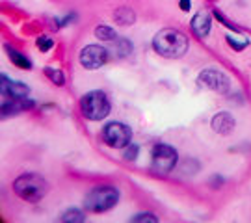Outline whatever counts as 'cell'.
Listing matches in <instances>:
<instances>
[{"label":"cell","mask_w":251,"mask_h":223,"mask_svg":"<svg viewBox=\"0 0 251 223\" xmlns=\"http://www.w3.org/2000/svg\"><path fill=\"white\" fill-rule=\"evenodd\" d=\"M152 49L164 58H182L188 50V37L175 28H164L152 39Z\"/></svg>","instance_id":"obj_1"},{"label":"cell","mask_w":251,"mask_h":223,"mask_svg":"<svg viewBox=\"0 0 251 223\" xmlns=\"http://www.w3.org/2000/svg\"><path fill=\"white\" fill-rule=\"evenodd\" d=\"M13 190H15V194L21 199L36 203V201H41L47 196L49 184H47V180L43 177H39L36 173H28V175H23V177H19L15 180Z\"/></svg>","instance_id":"obj_2"},{"label":"cell","mask_w":251,"mask_h":223,"mask_svg":"<svg viewBox=\"0 0 251 223\" xmlns=\"http://www.w3.org/2000/svg\"><path fill=\"white\" fill-rule=\"evenodd\" d=\"M119 199V192L112 186H97L93 188L84 199V206L90 212H106L112 206H116Z\"/></svg>","instance_id":"obj_3"},{"label":"cell","mask_w":251,"mask_h":223,"mask_svg":"<svg viewBox=\"0 0 251 223\" xmlns=\"http://www.w3.org/2000/svg\"><path fill=\"white\" fill-rule=\"evenodd\" d=\"M80 110L90 121H100L110 114V100L102 91H90L82 97Z\"/></svg>","instance_id":"obj_4"},{"label":"cell","mask_w":251,"mask_h":223,"mask_svg":"<svg viewBox=\"0 0 251 223\" xmlns=\"http://www.w3.org/2000/svg\"><path fill=\"white\" fill-rule=\"evenodd\" d=\"M102 140L114 149H123L132 140V132L123 123H108L102 130Z\"/></svg>","instance_id":"obj_5"},{"label":"cell","mask_w":251,"mask_h":223,"mask_svg":"<svg viewBox=\"0 0 251 223\" xmlns=\"http://www.w3.org/2000/svg\"><path fill=\"white\" fill-rule=\"evenodd\" d=\"M177 164V151L170 145H156L152 149V170L158 173H170Z\"/></svg>","instance_id":"obj_6"},{"label":"cell","mask_w":251,"mask_h":223,"mask_svg":"<svg viewBox=\"0 0 251 223\" xmlns=\"http://www.w3.org/2000/svg\"><path fill=\"white\" fill-rule=\"evenodd\" d=\"M108 60V52L106 49H102L99 45H88L84 47L80 52V63L82 67L90 69V71H95V69H100Z\"/></svg>","instance_id":"obj_7"},{"label":"cell","mask_w":251,"mask_h":223,"mask_svg":"<svg viewBox=\"0 0 251 223\" xmlns=\"http://www.w3.org/2000/svg\"><path fill=\"white\" fill-rule=\"evenodd\" d=\"M199 82H201V86L212 89L216 93H227L229 91V78L224 73L216 71V69H205L199 74Z\"/></svg>","instance_id":"obj_8"},{"label":"cell","mask_w":251,"mask_h":223,"mask_svg":"<svg viewBox=\"0 0 251 223\" xmlns=\"http://www.w3.org/2000/svg\"><path fill=\"white\" fill-rule=\"evenodd\" d=\"M210 26H212V19L206 11H199L194 15L192 19V30L198 37H206L208 32H210Z\"/></svg>","instance_id":"obj_9"},{"label":"cell","mask_w":251,"mask_h":223,"mask_svg":"<svg viewBox=\"0 0 251 223\" xmlns=\"http://www.w3.org/2000/svg\"><path fill=\"white\" fill-rule=\"evenodd\" d=\"M212 128L218 134H229L234 128V119L231 114L227 112H220L218 116H214L212 119Z\"/></svg>","instance_id":"obj_10"},{"label":"cell","mask_w":251,"mask_h":223,"mask_svg":"<svg viewBox=\"0 0 251 223\" xmlns=\"http://www.w3.org/2000/svg\"><path fill=\"white\" fill-rule=\"evenodd\" d=\"M114 19H116L119 25H132L134 23V11L130 8H126V6H123V8H119L114 13Z\"/></svg>","instance_id":"obj_11"},{"label":"cell","mask_w":251,"mask_h":223,"mask_svg":"<svg viewBox=\"0 0 251 223\" xmlns=\"http://www.w3.org/2000/svg\"><path fill=\"white\" fill-rule=\"evenodd\" d=\"M8 54L9 60L15 63V67H19V69H32V62L28 60L26 56H23V54L13 50V49H8Z\"/></svg>","instance_id":"obj_12"},{"label":"cell","mask_w":251,"mask_h":223,"mask_svg":"<svg viewBox=\"0 0 251 223\" xmlns=\"http://www.w3.org/2000/svg\"><path fill=\"white\" fill-rule=\"evenodd\" d=\"M95 36L102 39V41H114V39H117V34L110 26H97L95 28Z\"/></svg>","instance_id":"obj_13"},{"label":"cell","mask_w":251,"mask_h":223,"mask_svg":"<svg viewBox=\"0 0 251 223\" xmlns=\"http://www.w3.org/2000/svg\"><path fill=\"white\" fill-rule=\"evenodd\" d=\"M45 74L47 78L56 84V86H63V82H65V76H63L62 71H58V69H52V67H47L45 69Z\"/></svg>","instance_id":"obj_14"},{"label":"cell","mask_w":251,"mask_h":223,"mask_svg":"<svg viewBox=\"0 0 251 223\" xmlns=\"http://www.w3.org/2000/svg\"><path fill=\"white\" fill-rule=\"evenodd\" d=\"M86 218L82 216L80 210H76V208H71V210H67V212H63L62 216V222H73V223H80L84 222Z\"/></svg>","instance_id":"obj_15"},{"label":"cell","mask_w":251,"mask_h":223,"mask_svg":"<svg viewBox=\"0 0 251 223\" xmlns=\"http://www.w3.org/2000/svg\"><path fill=\"white\" fill-rule=\"evenodd\" d=\"M37 49H41V52H47V50H50L52 49V39L50 37H47V36H41V37H37Z\"/></svg>","instance_id":"obj_16"},{"label":"cell","mask_w":251,"mask_h":223,"mask_svg":"<svg viewBox=\"0 0 251 223\" xmlns=\"http://www.w3.org/2000/svg\"><path fill=\"white\" fill-rule=\"evenodd\" d=\"M132 222L134 223H142V222H149V223H156V218L152 214H138L132 218Z\"/></svg>","instance_id":"obj_17"},{"label":"cell","mask_w":251,"mask_h":223,"mask_svg":"<svg viewBox=\"0 0 251 223\" xmlns=\"http://www.w3.org/2000/svg\"><path fill=\"white\" fill-rule=\"evenodd\" d=\"M227 43L231 45V47H233L234 50H242V49H246V45H248V41H242V43H238L236 39H233V37L229 36V37H227Z\"/></svg>","instance_id":"obj_18"},{"label":"cell","mask_w":251,"mask_h":223,"mask_svg":"<svg viewBox=\"0 0 251 223\" xmlns=\"http://www.w3.org/2000/svg\"><path fill=\"white\" fill-rule=\"evenodd\" d=\"M136 154H138V147L130 143V147H128V149L125 151V160H134Z\"/></svg>","instance_id":"obj_19"},{"label":"cell","mask_w":251,"mask_h":223,"mask_svg":"<svg viewBox=\"0 0 251 223\" xmlns=\"http://www.w3.org/2000/svg\"><path fill=\"white\" fill-rule=\"evenodd\" d=\"M180 8H182V11H188V9H190V0H180Z\"/></svg>","instance_id":"obj_20"}]
</instances>
